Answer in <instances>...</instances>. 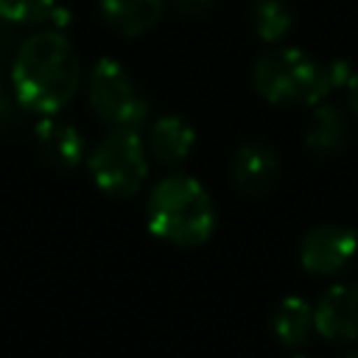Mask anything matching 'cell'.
I'll return each instance as SVG.
<instances>
[{"instance_id": "1", "label": "cell", "mask_w": 358, "mask_h": 358, "mask_svg": "<svg viewBox=\"0 0 358 358\" xmlns=\"http://www.w3.org/2000/svg\"><path fill=\"white\" fill-rule=\"evenodd\" d=\"M17 101L36 115L62 112L81 87V59L62 28L31 34L11 64Z\"/></svg>"}, {"instance_id": "4", "label": "cell", "mask_w": 358, "mask_h": 358, "mask_svg": "<svg viewBox=\"0 0 358 358\" xmlns=\"http://www.w3.org/2000/svg\"><path fill=\"white\" fill-rule=\"evenodd\" d=\"M95 185L115 199L134 196L148 176V151L134 129H112L87 157Z\"/></svg>"}, {"instance_id": "11", "label": "cell", "mask_w": 358, "mask_h": 358, "mask_svg": "<svg viewBox=\"0 0 358 358\" xmlns=\"http://www.w3.org/2000/svg\"><path fill=\"white\" fill-rule=\"evenodd\" d=\"M168 8V0H101L103 22L120 36H143Z\"/></svg>"}, {"instance_id": "3", "label": "cell", "mask_w": 358, "mask_h": 358, "mask_svg": "<svg viewBox=\"0 0 358 358\" xmlns=\"http://www.w3.org/2000/svg\"><path fill=\"white\" fill-rule=\"evenodd\" d=\"M145 221L151 235L165 243L201 246L215 229V204L199 179L171 173L151 190Z\"/></svg>"}, {"instance_id": "7", "label": "cell", "mask_w": 358, "mask_h": 358, "mask_svg": "<svg viewBox=\"0 0 358 358\" xmlns=\"http://www.w3.org/2000/svg\"><path fill=\"white\" fill-rule=\"evenodd\" d=\"M313 330L333 341L358 338V282L327 288L313 308Z\"/></svg>"}, {"instance_id": "14", "label": "cell", "mask_w": 358, "mask_h": 358, "mask_svg": "<svg viewBox=\"0 0 358 358\" xmlns=\"http://www.w3.org/2000/svg\"><path fill=\"white\" fill-rule=\"evenodd\" d=\"M0 20L11 25L64 28L70 22V14L59 6V0H0Z\"/></svg>"}, {"instance_id": "19", "label": "cell", "mask_w": 358, "mask_h": 358, "mask_svg": "<svg viewBox=\"0 0 358 358\" xmlns=\"http://www.w3.org/2000/svg\"><path fill=\"white\" fill-rule=\"evenodd\" d=\"M347 358H358V350H355V352H350V355H347Z\"/></svg>"}, {"instance_id": "21", "label": "cell", "mask_w": 358, "mask_h": 358, "mask_svg": "<svg viewBox=\"0 0 358 358\" xmlns=\"http://www.w3.org/2000/svg\"><path fill=\"white\" fill-rule=\"evenodd\" d=\"M0 112H3V101H0Z\"/></svg>"}, {"instance_id": "12", "label": "cell", "mask_w": 358, "mask_h": 358, "mask_svg": "<svg viewBox=\"0 0 358 358\" xmlns=\"http://www.w3.org/2000/svg\"><path fill=\"white\" fill-rule=\"evenodd\" d=\"M347 134H350V126H347L344 112L338 106H333V103H322L319 101V106L313 109V115L308 120L305 145L319 157H333L336 151L344 148Z\"/></svg>"}, {"instance_id": "5", "label": "cell", "mask_w": 358, "mask_h": 358, "mask_svg": "<svg viewBox=\"0 0 358 358\" xmlns=\"http://www.w3.org/2000/svg\"><path fill=\"white\" fill-rule=\"evenodd\" d=\"M87 98L95 117L112 129L140 131L148 123V101L137 92L129 70L112 56H101L92 64L87 81Z\"/></svg>"}, {"instance_id": "6", "label": "cell", "mask_w": 358, "mask_h": 358, "mask_svg": "<svg viewBox=\"0 0 358 358\" xmlns=\"http://www.w3.org/2000/svg\"><path fill=\"white\" fill-rule=\"evenodd\" d=\"M358 255V235L338 224H319L299 243V263L310 274H336Z\"/></svg>"}, {"instance_id": "20", "label": "cell", "mask_w": 358, "mask_h": 358, "mask_svg": "<svg viewBox=\"0 0 358 358\" xmlns=\"http://www.w3.org/2000/svg\"><path fill=\"white\" fill-rule=\"evenodd\" d=\"M294 358H308V355H294Z\"/></svg>"}, {"instance_id": "2", "label": "cell", "mask_w": 358, "mask_h": 358, "mask_svg": "<svg viewBox=\"0 0 358 358\" xmlns=\"http://www.w3.org/2000/svg\"><path fill=\"white\" fill-rule=\"evenodd\" d=\"M347 81L350 67L344 62L319 64L299 48L266 50L252 67V84L268 103H319Z\"/></svg>"}, {"instance_id": "15", "label": "cell", "mask_w": 358, "mask_h": 358, "mask_svg": "<svg viewBox=\"0 0 358 358\" xmlns=\"http://www.w3.org/2000/svg\"><path fill=\"white\" fill-rule=\"evenodd\" d=\"M249 25L263 42H280L294 25V11L288 0H255L249 11Z\"/></svg>"}, {"instance_id": "9", "label": "cell", "mask_w": 358, "mask_h": 358, "mask_svg": "<svg viewBox=\"0 0 358 358\" xmlns=\"http://www.w3.org/2000/svg\"><path fill=\"white\" fill-rule=\"evenodd\" d=\"M34 143H36V151L42 154V159L53 168L67 171L84 159L81 131L56 115H42V120L34 126Z\"/></svg>"}, {"instance_id": "10", "label": "cell", "mask_w": 358, "mask_h": 358, "mask_svg": "<svg viewBox=\"0 0 358 358\" xmlns=\"http://www.w3.org/2000/svg\"><path fill=\"white\" fill-rule=\"evenodd\" d=\"M193 145H196V131L179 115H162V117H157L151 123L148 140H145L148 157H154L162 165H179L182 159H187V154L193 151Z\"/></svg>"}, {"instance_id": "16", "label": "cell", "mask_w": 358, "mask_h": 358, "mask_svg": "<svg viewBox=\"0 0 358 358\" xmlns=\"http://www.w3.org/2000/svg\"><path fill=\"white\" fill-rule=\"evenodd\" d=\"M215 0H168V6L176 11V14H185V17H199L204 11L213 8Z\"/></svg>"}, {"instance_id": "17", "label": "cell", "mask_w": 358, "mask_h": 358, "mask_svg": "<svg viewBox=\"0 0 358 358\" xmlns=\"http://www.w3.org/2000/svg\"><path fill=\"white\" fill-rule=\"evenodd\" d=\"M347 98H350V109H352L355 117H358V73L350 76V81H347Z\"/></svg>"}, {"instance_id": "18", "label": "cell", "mask_w": 358, "mask_h": 358, "mask_svg": "<svg viewBox=\"0 0 358 358\" xmlns=\"http://www.w3.org/2000/svg\"><path fill=\"white\" fill-rule=\"evenodd\" d=\"M0 101H3V76H0Z\"/></svg>"}, {"instance_id": "13", "label": "cell", "mask_w": 358, "mask_h": 358, "mask_svg": "<svg viewBox=\"0 0 358 358\" xmlns=\"http://www.w3.org/2000/svg\"><path fill=\"white\" fill-rule=\"evenodd\" d=\"M271 330L285 347L305 344L313 330V308L302 296H285L271 313Z\"/></svg>"}, {"instance_id": "8", "label": "cell", "mask_w": 358, "mask_h": 358, "mask_svg": "<svg viewBox=\"0 0 358 358\" xmlns=\"http://www.w3.org/2000/svg\"><path fill=\"white\" fill-rule=\"evenodd\" d=\"M229 179L243 196H263L280 179V159L263 143H243L229 162Z\"/></svg>"}]
</instances>
